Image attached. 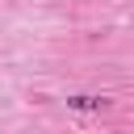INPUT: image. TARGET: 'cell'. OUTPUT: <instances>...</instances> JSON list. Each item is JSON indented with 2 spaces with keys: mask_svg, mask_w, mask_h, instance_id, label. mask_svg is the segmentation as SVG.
<instances>
[{
  "mask_svg": "<svg viewBox=\"0 0 134 134\" xmlns=\"http://www.w3.org/2000/svg\"><path fill=\"white\" fill-rule=\"evenodd\" d=\"M105 105H109L105 96H67V109H80V113H96Z\"/></svg>",
  "mask_w": 134,
  "mask_h": 134,
  "instance_id": "1",
  "label": "cell"
}]
</instances>
